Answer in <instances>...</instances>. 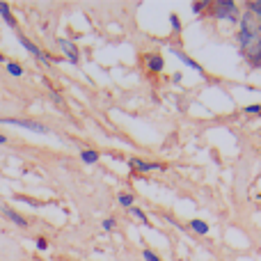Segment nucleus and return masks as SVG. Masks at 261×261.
<instances>
[{"instance_id":"obj_1","label":"nucleus","mask_w":261,"mask_h":261,"mask_svg":"<svg viewBox=\"0 0 261 261\" xmlns=\"http://www.w3.org/2000/svg\"><path fill=\"white\" fill-rule=\"evenodd\" d=\"M236 39H239L241 55H243L252 67L259 69L261 67V35H245V32H239Z\"/></svg>"},{"instance_id":"obj_2","label":"nucleus","mask_w":261,"mask_h":261,"mask_svg":"<svg viewBox=\"0 0 261 261\" xmlns=\"http://www.w3.org/2000/svg\"><path fill=\"white\" fill-rule=\"evenodd\" d=\"M208 14H211V18H216V21H231V23L241 21V12L234 0H216V3H211V7H208Z\"/></svg>"},{"instance_id":"obj_3","label":"nucleus","mask_w":261,"mask_h":261,"mask_svg":"<svg viewBox=\"0 0 261 261\" xmlns=\"http://www.w3.org/2000/svg\"><path fill=\"white\" fill-rule=\"evenodd\" d=\"M0 124H12V126H18V128H25V130H35V133H50L48 126L39 122H32V119H18V117H3Z\"/></svg>"},{"instance_id":"obj_4","label":"nucleus","mask_w":261,"mask_h":261,"mask_svg":"<svg viewBox=\"0 0 261 261\" xmlns=\"http://www.w3.org/2000/svg\"><path fill=\"white\" fill-rule=\"evenodd\" d=\"M18 41H21V46H23V48H25L30 55H35V58L39 60V62H44V64H50V62H53V58H50L48 53H44V50H41L39 46L35 44V41H30V39H28V37L18 35Z\"/></svg>"},{"instance_id":"obj_5","label":"nucleus","mask_w":261,"mask_h":261,"mask_svg":"<svg viewBox=\"0 0 261 261\" xmlns=\"http://www.w3.org/2000/svg\"><path fill=\"white\" fill-rule=\"evenodd\" d=\"M58 46H60V50L64 53V58H67L71 64H78V62H81V50H78V46L73 44V41H69V39H58Z\"/></svg>"},{"instance_id":"obj_6","label":"nucleus","mask_w":261,"mask_h":261,"mask_svg":"<svg viewBox=\"0 0 261 261\" xmlns=\"http://www.w3.org/2000/svg\"><path fill=\"white\" fill-rule=\"evenodd\" d=\"M128 165L138 172H151V170H165V165L161 163H149V161H142V158H128Z\"/></svg>"},{"instance_id":"obj_7","label":"nucleus","mask_w":261,"mask_h":261,"mask_svg":"<svg viewBox=\"0 0 261 261\" xmlns=\"http://www.w3.org/2000/svg\"><path fill=\"white\" fill-rule=\"evenodd\" d=\"M144 67H147V71H151V73H161L163 71V67H165V62H163V58L161 55H147V58H144Z\"/></svg>"},{"instance_id":"obj_8","label":"nucleus","mask_w":261,"mask_h":261,"mask_svg":"<svg viewBox=\"0 0 261 261\" xmlns=\"http://www.w3.org/2000/svg\"><path fill=\"white\" fill-rule=\"evenodd\" d=\"M170 50H172V53H174V55H176V58H179V60H181V62H184V64H188V67H190V69H195V71H197V73H202V76H204V69H202V67H199V64H197V62H195V60H190V58H188V55H186V53H184V50H179V48H170Z\"/></svg>"},{"instance_id":"obj_9","label":"nucleus","mask_w":261,"mask_h":261,"mask_svg":"<svg viewBox=\"0 0 261 261\" xmlns=\"http://www.w3.org/2000/svg\"><path fill=\"white\" fill-rule=\"evenodd\" d=\"M0 16H3V21L7 23L9 28H14V30H16V18H14V14H12V9H9V5L3 3V0H0Z\"/></svg>"},{"instance_id":"obj_10","label":"nucleus","mask_w":261,"mask_h":261,"mask_svg":"<svg viewBox=\"0 0 261 261\" xmlns=\"http://www.w3.org/2000/svg\"><path fill=\"white\" fill-rule=\"evenodd\" d=\"M0 211H3L5 216H7V218H9V220H12V222H16L18 227H28V220H25V218L21 216V213H16V211H14V208H9V206H3V208H0Z\"/></svg>"},{"instance_id":"obj_11","label":"nucleus","mask_w":261,"mask_h":261,"mask_svg":"<svg viewBox=\"0 0 261 261\" xmlns=\"http://www.w3.org/2000/svg\"><path fill=\"white\" fill-rule=\"evenodd\" d=\"M81 158H83V163H87V165H94V163L99 161V151H94V149H83Z\"/></svg>"},{"instance_id":"obj_12","label":"nucleus","mask_w":261,"mask_h":261,"mask_svg":"<svg viewBox=\"0 0 261 261\" xmlns=\"http://www.w3.org/2000/svg\"><path fill=\"white\" fill-rule=\"evenodd\" d=\"M245 9H248V12L261 23V0H250V3L245 5Z\"/></svg>"},{"instance_id":"obj_13","label":"nucleus","mask_w":261,"mask_h":261,"mask_svg":"<svg viewBox=\"0 0 261 261\" xmlns=\"http://www.w3.org/2000/svg\"><path fill=\"white\" fill-rule=\"evenodd\" d=\"M190 229L195 231V234H199V236H204V234H208V225L204 220H190Z\"/></svg>"},{"instance_id":"obj_14","label":"nucleus","mask_w":261,"mask_h":261,"mask_svg":"<svg viewBox=\"0 0 261 261\" xmlns=\"http://www.w3.org/2000/svg\"><path fill=\"white\" fill-rule=\"evenodd\" d=\"M128 213H130V216H133V218H138L140 222H144V225H149V220H147V216H144V211H142V208H138V206H130V208H128Z\"/></svg>"},{"instance_id":"obj_15","label":"nucleus","mask_w":261,"mask_h":261,"mask_svg":"<svg viewBox=\"0 0 261 261\" xmlns=\"http://www.w3.org/2000/svg\"><path fill=\"white\" fill-rule=\"evenodd\" d=\"M208 7H211V3H208V0H202V3H193V5H190L193 14H202L204 9H208Z\"/></svg>"},{"instance_id":"obj_16","label":"nucleus","mask_w":261,"mask_h":261,"mask_svg":"<svg viewBox=\"0 0 261 261\" xmlns=\"http://www.w3.org/2000/svg\"><path fill=\"white\" fill-rule=\"evenodd\" d=\"M133 202H135V197L130 193H122V195H119V204H122V206L130 208V206H133Z\"/></svg>"},{"instance_id":"obj_17","label":"nucleus","mask_w":261,"mask_h":261,"mask_svg":"<svg viewBox=\"0 0 261 261\" xmlns=\"http://www.w3.org/2000/svg\"><path fill=\"white\" fill-rule=\"evenodd\" d=\"M7 71L12 73V76H23V67L16 62H7Z\"/></svg>"},{"instance_id":"obj_18","label":"nucleus","mask_w":261,"mask_h":261,"mask_svg":"<svg viewBox=\"0 0 261 261\" xmlns=\"http://www.w3.org/2000/svg\"><path fill=\"white\" fill-rule=\"evenodd\" d=\"M170 23H172V28H174V35H179V32H181V21H179V16H176V14H172V16H170Z\"/></svg>"},{"instance_id":"obj_19","label":"nucleus","mask_w":261,"mask_h":261,"mask_svg":"<svg viewBox=\"0 0 261 261\" xmlns=\"http://www.w3.org/2000/svg\"><path fill=\"white\" fill-rule=\"evenodd\" d=\"M245 115H261V106L254 103V106H248V108H243Z\"/></svg>"},{"instance_id":"obj_20","label":"nucleus","mask_w":261,"mask_h":261,"mask_svg":"<svg viewBox=\"0 0 261 261\" xmlns=\"http://www.w3.org/2000/svg\"><path fill=\"white\" fill-rule=\"evenodd\" d=\"M142 257H144V261H163L161 257H156L151 250H142Z\"/></svg>"},{"instance_id":"obj_21","label":"nucleus","mask_w":261,"mask_h":261,"mask_svg":"<svg viewBox=\"0 0 261 261\" xmlns=\"http://www.w3.org/2000/svg\"><path fill=\"white\" fill-rule=\"evenodd\" d=\"M103 229L106 231H113L115 229V220H113V218H106V220H103Z\"/></svg>"},{"instance_id":"obj_22","label":"nucleus","mask_w":261,"mask_h":261,"mask_svg":"<svg viewBox=\"0 0 261 261\" xmlns=\"http://www.w3.org/2000/svg\"><path fill=\"white\" fill-rule=\"evenodd\" d=\"M37 248H39V250H48V241L39 236V239H37Z\"/></svg>"},{"instance_id":"obj_23","label":"nucleus","mask_w":261,"mask_h":261,"mask_svg":"<svg viewBox=\"0 0 261 261\" xmlns=\"http://www.w3.org/2000/svg\"><path fill=\"white\" fill-rule=\"evenodd\" d=\"M5 142H7V138H5V135L0 133V144H5Z\"/></svg>"},{"instance_id":"obj_24","label":"nucleus","mask_w":261,"mask_h":261,"mask_svg":"<svg viewBox=\"0 0 261 261\" xmlns=\"http://www.w3.org/2000/svg\"><path fill=\"white\" fill-rule=\"evenodd\" d=\"M3 62H5V55H3V53H0V64H3Z\"/></svg>"},{"instance_id":"obj_25","label":"nucleus","mask_w":261,"mask_h":261,"mask_svg":"<svg viewBox=\"0 0 261 261\" xmlns=\"http://www.w3.org/2000/svg\"><path fill=\"white\" fill-rule=\"evenodd\" d=\"M259 69H261V67H259Z\"/></svg>"}]
</instances>
